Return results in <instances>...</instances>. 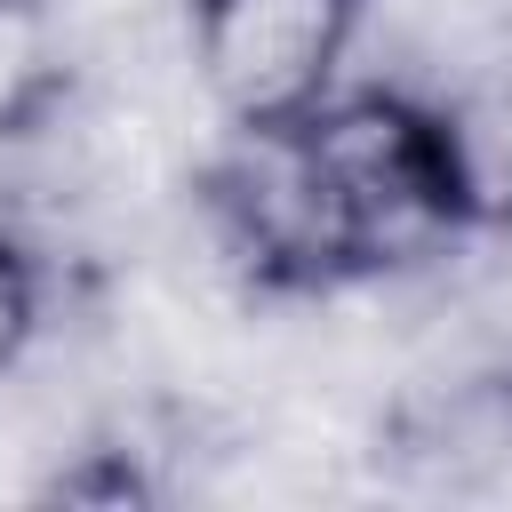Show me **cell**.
I'll return each instance as SVG.
<instances>
[{
    "mask_svg": "<svg viewBox=\"0 0 512 512\" xmlns=\"http://www.w3.org/2000/svg\"><path fill=\"white\" fill-rule=\"evenodd\" d=\"M368 0H184V64L224 128H272L344 88Z\"/></svg>",
    "mask_w": 512,
    "mask_h": 512,
    "instance_id": "cell-2",
    "label": "cell"
},
{
    "mask_svg": "<svg viewBox=\"0 0 512 512\" xmlns=\"http://www.w3.org/2000/svg\"><path fill=\"white\" fill-rule=\"evenodd\" d=\"M40 328H48V256L24 224L0 216V384L32 360Z\"/></svg>",
    "mask_w": 512,
    "mask_h": 512,
    "instance_id": "cell-4",
    "label": "cell"
},
{
    "mask_svg": "<svg viewBox=\"0 0 512 512\" xmlns=\"http://www.w3.org/2000/svg\"><path fill=\"white\" fill-rule=\"evenodd\" d=\"M192 208L256 296H344L464 240L432 96L336 88L296 120L232 128Z\"/></svg>",
    "mask_w": 512,
    "mask_h": 512,
    "instance_id": "cell-1",
    "label": "cell"
},
{
    "mask_svg": "<svg viewBox=\"0 0 512 512\" xmlns=\"http://www.w3.org/2000/svg\"><path fill=\"white\" fill-rule=\"evenodd\" d=\"M432 120L464 232L512 240V24L488 32L472 64H456V80L432 96Z\"/></svg>",
    "mask_w": 512,
    "mask_h": 512,
    "instance_id": "cell-3",
    "label": "cell"
}]
</instances>
